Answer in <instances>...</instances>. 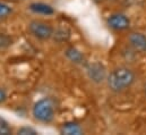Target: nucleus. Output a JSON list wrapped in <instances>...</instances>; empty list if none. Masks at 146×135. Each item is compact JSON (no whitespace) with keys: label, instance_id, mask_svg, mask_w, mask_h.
Wrapping results in <instances>:
<instances>
[{"label":"nucleus","instance_id":"obj_1","mask_svg":"<svg viewBox=\"0 0 146 135\" xmlns=\"http://www.w3.org/2000/svg\"><path fill=\"white\" fill-rule=\"evenodd\" d=\"M108 86L113 92H121L128 89L135 82V74L127 67H118L113 69L107 77Z\"/></svg>","mask_w":146,"mask_h":135},{"label":"nucleus","instance_id":"obj_6","mask_svg":"<svg viewBox=\"0 0 146 135\" xmlns=\"http://www.w3.org/2000/svg\"><path fill=\"white\" fill-rule=\"evenodd\" d=\"M130 45L138 52H146V35L139 32L131 33L128 37Z\"/></svg>","mask_w":146,"mask_h":135},{"label":"nucleus","instance_id":"obj_3","mask_svg":"<svg viewBox=\"0 0 146 135\" xmlns=\"http://www.w3.org/2000/svg\"><path fill=\"white\" fill-rule=\"evenodd\" d=\"M27 29H29V32L38 40H49L50 37L53 36V33H54V30L50 24L43 21H37V19L32 21L29 24Z\"/></svg>","mask_w":146,"mask_h":135},{"label":"nucleus","instance_id":"obj_15","mask_svg":"<svg viewBox=\"0 0 146 135\" xmlns=\"http://www.w3.org/2000/svg\"><path fill=\"white\" fill-rule=\"evenodd\" d=\"M145 92H146V86H145Z\"/></svg>","mask_w":146,"mask_h":135},{"label":"nucleus","instance_id":"obj_13","mask_svg":"<svg viewBox=\"0 0 146 135\" xmlns=\"http://www.w3.org/2000/svg\"><path fill=\"white\" fill-rule=\"evenodd\" d=\"M17 133L21 135H36L37 132L35 130H33V128H31V127H22V128H19L18 131H17Z\"/></svg>","mask_w":146,"mask_h":135},{"label":"nucleus","instance_id":"obj_4","mask_svg":"<svg viewBox=\"0 0 146 135\" xmlns=\"http://www.w3.org/2000/svg\"><path fill=\"white\" fill-rule=\"evenodd\" d=\"M86 73L88 78L94 83H102L107 76V69L101 63H92L86 68Z\"/></svg>","mask_w":146,"mask_h":135},{"label":"nucleus","instance_id":"obj_8","mask_svg":"<svg viewBox=\"0 0 146 135\" xmlns=\"http://www.w3.org/2000/svg\"><path fill=\"white\" fill-rule=\"evenodd\" d=\"M60 133L64 135H80L83 134V128L78 123L67 122L61 126Z\"/></svg>","mask_w":146,"mask_h":135},{"label":"nucleus","instance_id":"obj_14","mask_svg":"<svg viewBox=\"0 0 146 135\" xmlns=\"http://www.w3.org/2000/svg\"><path fill=\"white\" fill-rule=\"evenodd\" d=\"M6 99H7V93H6V91H5L2 88H0V104L6 101Z\"/></svg>","mask_w":146,"mask_h":135},{"label":"nucleus","instance_id":"obj_11","mask_svg":"<svg viewBox=\"0 0 146 135\" xmlns=\"http://www.w3.org/2000/svg\"><path fill=\"white\" fill-rule=\"evenodd\" d=\"M9 134H11V128L9 127L8 123L5 119L0 118V135H9Z\"/></svg>","mask_w":146,"mask_h":135},{"label":"nucleus","instance_id":"obj_10","mask_svg":"<svg viewBox=\"0 0 146 135\" xmlns=\"http://www.w3.org/2000/svg\"><path fill=\"white\" fill-rule=\"evenodd\" d=\"M13 44V39L5 33H0V50H6Z\"/></svg>","mask_w":146,"mask_h":135},{"label":"nucleus","instance_id":"obj_12","mask_svg":"<svg viewBox=\"0 0 146 135\" xmlns=\"http://www.w3.org/2000/svg\"><path fill=\"white\" fill-rule=\"evenodd\" d=\"M10 14H11V8L8 5H6L3 2H0V19L7 17Z\"/></svg>","mask_w":146,"mask_h":135},{"label":"nucleus","instance_id":"obj_2","mask_svg":"<svg viewBox=\"0 0 146 135\" xmlns=\"http://www.w3.org/2000/svg\"><path fill=\"white\" fill-rule=\"evenodd\" d=\"M54 111H56L54 103L49 98H43L35 102V104L32 109V114H33L34 118L41 123L52 122L54 118Z\"/></svg>","mask_w":146,"mask_h":135},{"label":"nucleus","instance_id":"obj_7","mask_svg":"<svg viewBox=\"0 0 146 135\" xmlns=\"http://www.w3.org/2000/svg\"><path fill=\"white\" fill-rule=\"evenodd\" d=\"M29 9L31 11H33L34 14H41V15H45V16H50V15L54 14V9L50 5L43 3V2H33L29 6Z\"/></svg>","mask_w":146,"mask_h":135},{"label":"nucleus","instance_id":"obj_9","mask_svg":"<svg viewBox=\"0 0 146 135\" xmlns=\"http://www.w3.org/2000/svg\"><path fill=\"white\" fill-rule=\"evenodd\" d=\"M65 53H66V57H67L72 63H74V64L80 65V64H83V61L85 60L84 55H83L79 50H77L76 48H74V47L68 48Z\"/></svg>","mask_w":146,"mask_h":135},{"label":"nucleus","instance_id":"obj_5","mask_svg":"<svg viewBox=\"0 0 146 135\" xmlns=\"http://www.w3.org/2000/svg\"><path fill=\"white\" fill-rule=\"evenodd\" d=\"M108 25L112 30L115 31H123L127 30L130 25L129 18L123 14H113L108 18Z\"/></svg>","mask_w":146,"mask_h":135}]
</instances>
